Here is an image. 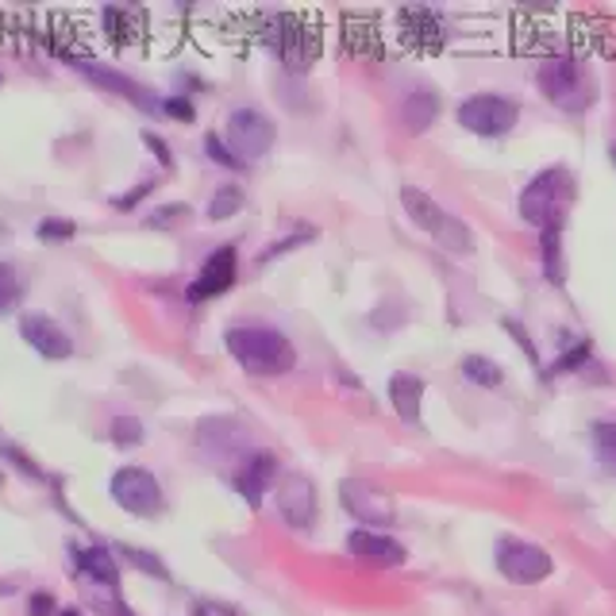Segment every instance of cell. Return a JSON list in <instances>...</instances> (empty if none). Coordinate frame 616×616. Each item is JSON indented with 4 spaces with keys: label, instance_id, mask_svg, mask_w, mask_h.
I'll return each mask as SVG.
<instances>
[{
    "label": "cell",
    "instance_id": "obj_1",
    "mask_svg": "<svg viewBox=\"0 0 616 616\" xmlns=\"http://www.w3.org/2000/svg\"><path fill=\"white\" fill-rule=\"evenodd\" d=\"M224 347L254 378H278V374H289L297 366L293 343L266 324H236V328L224 331Z\"/></svg>",
    "mask_w": 616,
    "mask_h": 616
},
{
    "label": "cell",
    "instance_id": "obj_2",
    "mask_svg": "<svg viewBox=\"0 0 616 616\" xmlns=\"http://www.w3.org/2000/svg\"><path fill=\"white\" fill-rule=\"evenodd\" d=\"M259 35L286 62L289 74H304L316 62V54H320V27L313 24V16H304V12H271V16H259Z\"/></svg>",
    "mask_w": 616,
    "mask_h": 616
},
{
    "label": "cell",
    "instance_id": "obj_3",
    "mask_svg": "<svg viewBox=\"0 0 616 616\" xmlns=\"http://www.w3.org/2000/svg\"><path fill=\"white\" fill-rule=\"evenodd\" d=\"M536 85L555 109L570 112V116H582L598 101V81L578 54H548L536 70Z\"/></svg>",
    "mask_w": 616,
    "mask_h": 616
},
{
    "label": "cell",
    "instance_id": "obj_4",
    "mask_svg": "<svg viewBox=\"0 0 616 616\" xmlns=\"http://www.w3.org/2000/svg\"><path fill=\"white\" fill-rule=\"evenodd\" d=\"M575 201V174L566 166L540 169L520 193V216L536 228H563L566 204Z\"/></svg>",
    "mask_w": 616,
    "mask_h": 616
},
{
    "label": "cell",
    "instance_id": "obj_5",
    "mask_svg": "<svg viewBox=\"0 0 616 616\" xmlns=\"http://www.w3.org/2000/svg\"><path fill=\"white\" fill-rule=\"evenodd\" d=\"M401 204H405L408 219H413L416 228L428 231V236L436 239V243L443 247L448 254H458V259L474 254V231L466 228L458 216H451L448 209H439V204L431 201L424 189L405 186V189H401Z\"/></svg>",
    "mask_w": 616,
    "mask_h": 616
},
{
    "label": "cell",
    "instance_id": "obj_6",
    "mask_svg": "<svg viewBox=\"0 0 616 616\" xmlns=\"http://www.w3.org/2000/svg\"><path fill=\"white\" fill-rule=\"evenodd\" d=\"M109 493L124 513L143 516V520H151V516H159L166 508L162 481L151 470H143V466H120L109 481Z\"/></svg>",
    "mask_w": 616,
    "mask_h": 616
},
{
    "label": "cell",
    "instance_id": "obj_7",
    "mask_svg": "<svg viewBox=\"0 0 616 616\" xmlns=\"http://www.w3.org/2000/svg\"><path fill=\"white\" fill-rule=\"evenodd\" d=\"M458 124L470 131V136H481V139H498V136H508L520 120V104L508 101L501 93H474L458 104Z\"/></svg>",
    "mask_w": 616,
    "mask_h": 616
},
{
    "label": "cell",
    "instance_id": "obj_8",
    "mask_svg": "<svg viewBox=\"0 0 616 616\" xmlns=\"http://www.w3.org/2000/svg\"><path fill=\"white\" fill-rule=\"evenodd\" d=\"M274 139H278V127L266 112L259 109H236L228 116V147L236 151L239 162H259L271 154Z\"/></svg>",
    "mask_w": 616,
    "mask_h": 616
},
{
    "label": "cell",
    "instance_id": "obj_9",
    "mask_svg": "<svg viewBox=\"0 0 616 616\" xmlns=\"http://www.w3.org/2000/svg\"><path fill=\"white\" fill-rule=\"evenodd\" d=\"M498 570L516 586H536L555 570V563L540 543L505 536V540H498Z\"/></svg>",
    "mask_w": 616,
    "mask_h": 616
},
{
    "label": "cell",
    "instance_id": "obj_10",
    "mask_svg": "<svg viewBox=\"0 0 616 616\" xmlns=\"http://www.w3.org/2000/svg\"><path fill=\"white\" fill-rule=\"evenodd\" d=\"M236 274H239V251H236V243L216 247V251H212L209 259H204L201 271H197V278L189 281L186 297H189L193 304L212 301V297L228 293V289L236 286Z\"/></svg>",
    "mask_w": 616,
    "mask_h": 616
},
{
    "label": "cell",
    "instance_id": "obj_11",
    "mask_svg": "<svg viewBox=\"0 0 616 616\" xmlns=\"http://www.w3.org/2000/svg\"><path fill=\"white\" fill-rule=\"evenodd\" d=\"M339 501H343V508L355 516L359 524H374V528H378V524H393V513H398L393 498L363 478L339 481Z\"/></svg>",
    "mask_w": 616,
    "mask_h": 616
},
{
    "label": "cell",
    "instance_id": "obj_12",
    "mask_svg": "<svg viewBox=\"0 0 616 616\" xmlns=\"http://www.w3.org/2000/svg\"><path fill=\"white\" fill-rule=\"evenodd\" d=\"M274 505H278L281 520L289 528H313L316 520V486L304 474H286L274 490Z\"/></svg>",
    "mask_w": 616,
    "mask_h": 616
},
{
    "label": "cell",
    "instance_id": "obj_13",
    "mask_svg": "<svg viewBox=\"0 0 616 616\" xmlns=\"http://www.w3.org/2000/svg\"><path fill=\"white\" fill-rule=\"evenodd\" d=\"M20 336H24V343L32 347V351H39V355L51 359V363H62V359L74 355V339H70V331L62 328L59 320H51V316H42V313L20 316Z\"/></svg>",
    "mask_w": 616,
    "mask_h": 616
},
{
    "label": "cell",
    "instance_id": "obj_14",
    "mask_svg": "<svg viewBox=\"0 0 616 616\" xmlns=\"http://www.w3.org/2000/svg\"><path fill=\"white\" fill-rule=\"evenodd\" d=\"M70 66L77 70V74H85L93 85H101V89H109V93H116V97H124V101H131L136 109H143V112H154V109H162L159 101H154L151 93H147L143 85L136 81V77H127V74H120V70H112V66H104V62H93V59H74Z\"/></svg>",
    "mask_w": 616,
    "mask_h": 616
},
{
    "label": "cell",
    "instance_id": "obj_15",
    "mask_svg": "<svg viewBox=\"0 0 616 616\" xmlns=\"http://www.w3.org/2000/svg\"><path fill=\"white\" fill-rule=\"evenodd\" d=\"M398 35L413 51H439L448 39V24L436 9H401L398 12Z\"/></svg>",
    "mask_w": 616,
    "mask_h": 616
},
{
    "label": "cell",
    "instance_id": "obj_16",
    "mask_svg": "<svg viewBox=\"0 0 616 616\" xmlns=\"http://www.w3.org/2000/svg\"><path fill=\"white\" fill-rule=\"evenodd\" d=\"M347 548H351V555L370 566H401L408 558L405 543H398L386 532H374V528H355L347 536Z\"/></svg>",
    "mask_w": 616,
    "mask_h": 616
},
{
    "label": "cell",
    "instance_id": "obj_17",
    "mask_svg": "<svg viewBox=\"0 0 616 616\" xmlns=\"http://www.w3.org/2000/svg\"><path fill=\"white\" fill-rule=\"evenodd\" d=\"M278 478V458L271 455V451H259V455H251L243 466H239L236 474V490L243 493V501L251 508L262 505V493L271 490V481Z\"/></svg>",
    "mask_w": 616,
    "mask_h": 616
},
{
    "label": "cell",
    "instance_id": "obj_18",
    "mask_svg": "<svg viewBox=\"0 0 616 616\" xmlns=\"http://www.w3.org/2000/svg\"><path fill=\"white\" fill-rule=\"evenodd\" d=\"M424 389H428V386H424L420 374L401 370V374H393V378H389V386H386L389 405H393V413H398L405 424H420V413H424Z\"/></svg>",
    "mask_w": 616,
    "mask_h": 616
},
{
    "label": "cell",
    "instance_id": "obj_19",
    "mask_svg": "<svg viewBox=\"0 0 616 616\" xmlns=\"http://www.w3.org/2000/svg\"><path fill=\"white\" fill-rule=\"evenodd\" d=\"M439 93H431V89H413V93L405 97V104H401V124H405V131H413V136H424L431 124L439 120Z\"/></svg>",
    "mask_w": 616,
    "mask_h": 616
},
{
    "label": "cell",
    "instance_id": "obj_20",
    "mask_svg": "<svg viewBox=\"0 0 616 616\" xmlns=\"http://www.w3.org/2000/svg\"><path fill=\"white\" fill-rule=\"evenodd\" d=\"M74 563H77V570H81V575H89L93 582L109 586V590L120 582L116 555H112L109 548H81V551H74Z\"/></svg>",
    "mask_w": 616,
    "mask_h": 616
},
{
    "label": "cell",
    "instance_id": "obj_21",
    "mask_svg": "<svg viewBox=\"0 0 616 616\" xmlns=\"http://www.w3.org/2000/svg\"><path fill=\"white\" fill-rule=\"evenodd\" d=\"M101 24H104V35H109L112 42H136L139 35H143L147 16L136 9H104Z\"/></svg>",
    "mask_w": 616,
    "mask_h": 616
},
{
    "label": "cell",
    "instance_id": "obj_22",
    "mask_svg": "<svg viewBox=\"0 0 616 616\" xmlns=\"http://www.w3.org/2000/svg\"><path fill=\"white\" fill-rule=\"evenodd\" d=\"M540 254H543V274H548L551 286H563V228H543L540 231Z\"/></svg>",
    "mask_w": 616,
    "mask_h": 616
},
{
    "label": "cell",
    "instance_id": "obj_23",
    "mask_svg": "<svg viewBox=\"0 0 616 616\" xmlns=\"http://www.w3.org/2000/svg\"><path fill=\"white\" fill-rule=\"evenodd\" d=\"M458 370H463V378L470 381V386H481V389H498L501 381H505V370L486 355H466Z\"/></svg>",
    "mask_w": 616,
    "mask_h": 616
},
{
    "label": "cell",
    "instance_id": "obj_24",
    "mask_svg": "<svg viewBox=\"0 0 616 616\" xmlns=\"http://www.w3.org/2000/svg\"><path fill=\"white\" fill-rule=\"evenodd\" d=\"M347 51H359V54H378L370 47V39H381L378 24L370 16H347Z\"/></svg>",
    "mask_w": 616,
    "mask_h": 616
},
{
    "label": "cell",
    "instance_id": "obj_25",
    "mask_svg": "<svg viewBox=\"0 0 616 616\" xmlns=\"http://www.w3.org/2000/svg\"><path fill=\"white\" fill-rule=\"evenodd\" d=\"M243 189L239 186H219L216 193H212V201H209V219H231V216H239V209H243Z\"/></svg>",
    "mask_w": 616,
    "mask_h": 616
},
{
    "label": "cell",
    "instance_id": "obj_26",
    "mask_svg": "<svg viewBox=\"0 0 616 616\" xmlns=\"http://www.w3.org/2000/svg\"><path fill=\"white\" fill-rule=\"evenodd\" d=\"M593 451H598L601 466L616 474V420H598L593 424Z\"/></svg>",
    "mask_w": 616,
    "mask_h": 616
},
{
    "label": "cell",
    "instance_id": "obj_27",
    "mask_svg": "<svg viewBox=\"0 0 616 616\" xmlns=\"http://www.w3.org/2000/svg\"><path fill=\"white\" fill-rule=\"evenodd\" d=\"M109 436L112 443H120V448H139L147 439V428L143 420H136V416H116V420L109 424Z\"/></svg>",
    "mask_w": 616,
    "mask_h": 616
},
{
    "label": "cell",
    "instance_id": "obj_28",
    "mask_svg": "<svg viewBox=\"0 0 616 616\" xmlns=\"http://www.w3.org/2000/svg\"><path fill=\"white\" fill-rule=\"evenodd\" d=\"M590 351H593L590 339H578L575 347H566L563 355H558L555 363H551L548 374H575V370H582V366L590 363Z\"/></svg>",
    "mask_w": 616,
    "mask_h": 616
},
{
    "label": "cell",
    "instance_id": "obj_29",
    "mask_svg": "<svg viewBox=\"0 0 616 616\" xmlns=\"http://www.w3.org/2000/svg\"><path fill=\"white\" fill-rule=\"evenodd\" d=\"M189 216H193V212H189V204L186 201H174V204H162V209H154L151 216L143 219V224H147V228L166 231V228H178V224H186Z\"/></svg>",
    "mask_w": 616,
    "mask_h": 616
},
{
    "label": "cell",
    "instance_id": "obj_30",
    "mask_svg": "<svg viewBox=\"0 0 616 616\" xmlns=\"http://www.w3.org/2000/svg\"><path fill=\"white\" fill-rule=\"evenodd\" d=\"M39 243H70L77 236V224L74 219H62V216H47L39 219V228H35Z\"/></svg>",
    "mask_w": 616,
    "mask_h": 616
},
{
    "label": "cell",
    "instance_id": "obj_31",
    "mask_svg": "<svg viewBox=\"0 0 616 616\" xmlns=\"http://www.w3.org/2000/svg\"><path fill=\"white\" fill-rule=\"evenodd\" d=\"M20 297H24V286H20L16 271L0 262V316L12 313V309H16V304H20Z\"/></svg>",
    "mask_w": 616,
    "mask_h": 616
},
{
    "label": "cell",
    "instance_id": "obj_32",
    "mask_svg": "<svg viewBox=\"0 0 616 616\" xmlns=\"http://www.w3.org/2000/svg\"><path fill=\"white\" fill-rule=\"evenodd\" d=\"M204 154H209L212 162H219V166H228V169H243L247 162H239L236 159V151H231L228 143L219 136H204Z\"/></svg>",
    "mask_w": 616,
    "mask_h": 616
},
{
    "label": "cell",
    "instance_id": "obj_33",
    "mask_svg": "<svg viewBox=\"0 0 616 616\" xmlns=\"http://www.w3.org/2000/svg\"><path fill=\"white\" fill-rule=\"evenodd\" d=\"M309 239H316V231L313 228H301V231H293V236H286V239H278V243H271L266 251L259 254V262H271V259H278V254H289L293 247H301V243H309Z\"/></svg>",
    "mask_w": 616,
    "mask_h": 616
},
{
    "label": "cell",
    "instance_id": "obj_34",
    "mask_svg": "<svg viewBox=\"0 0 616 616\" xmlns=\"http://www.w3.org/2000/svg\"><path fill=\"white\" fill-rule=\"evenodd\" d=\"M120 555H124L127 563H136L139 570H147V575H154V578H169V575H166V566H162L159 558L151 555V551H139V548H120Z\"/></svg>",
    "mask_w": 616,
    "mask_h": 616
},
{
    "label": "cell",
    "instance_id": "obj_35",
    "mask_svg": "<svg viewBox=\"0 0 616 616\" xmlns=\"http://www.w3.org/2000/svg\"><path fill=\"white\" fill-rule=\"evenodd\" d=\"M162 112H166V116H174V120H181V124H193V120H197L193 101H189V97H181V93L166 97V101H162Z\"/></svg>",
    "mask_w": 616,
    "mask_h": 616
},
{
    "label": "cell",
    "instance_id": "obj_36",
    "mask_svg": "<svg viewBox=\"0 0 616 616\" xmlns=\"http://www.w3.org/2000/svg\"><path fill=\"white\" fill-rule=\"evenodd\" d=\"M0 458H9V463L16 466L20 474H27V478H42V470H39V466H35L32 458H27L20 448H9V443H4V448H0Z\"/></svg>",
    "mask_w": 616,
    "mask_h": 616
},
{
    "label": "cell",
    "instance_id": "obj_37",
    "mask_svg": "<svg viewBox=\"0 0 616 616\" xmlns=\"http://www.w3.org/2000/svg\"><path fill=\"white\" fill-rule=\"evenodd\" d=\"M501 328H505L508 336H513L516 343H520V351H524V355H528V359H532V366H540V355H536V343H532V339H528V331L520 328V320H501Z\"/></svg>",
    "mask_w": 616,
    "mask_h": 616
},
{
    "label": "cell",
    "instance_id": "obj_38",
    "mask_svg": "<svg viewBox=\"0 0 616 616\" xmlns=\"http://www.w3.org/2000/svg\"><path fill=\"white\" fill-rule=\"evenodd\" d=\"M143 143L147 147H151V151H154V159H159L162 162V166H174V154H169V147H166V139H159V136H154V131H143Z\"/></svg>",
    "mask_w": 616,
    "mask_h": 616
},
{
    "label": "cell",
    "instance_id": "obj_39",
    "mask_svg": "<svg viewBox=\"0 0 616 616\" xmlns=\"http://www.w3.org/2000/svg\"><path fill=\"white\" fill-rule=\"evenodd\" d=\"M27 616H59V613H54L51 593H35V598L27 601Z\"/></svg>",
    "mask_w": 616,
    "mask_h": 616
},
{
    "label": "cell",
    "instance_id": "obj_40",
    "mask_svg": "<svg viewBox=\"0 0 616 616\" xmlns=\"http://www.w3.org/2000/svg\"><path fill=\"white\" fill-rule=\"evenodd\" d=\"M151 189H154V181L147 178V181H139V186L131 189V193H127V197H116V201H112V204H116V209H136L139 197H147V193H151Z\"/></svg>",
    "mask_w": 616,
    "mask_h": 616
},
{
    "label": "cell",
    "instance_id": "obj_41",
    "mask_svg": "<svg viewBox=\"0 0 616 616\" xmlns=\"http://www.w3.org/2000/svg\"><path fill=\"white\" fill-rule=\"evenodd\" d=\"M193 616H236V613L228 605H219V601H197Z\"/></svg>",
    "mask_w": 616,
    "mask_h": 616
},
{
    "label": "cell",
    "instance_id": "obj_42",
    "mask_svg": "<svg viewBox=\"0 0 616 616\" xmlns=\"http://www.w3.org/2000/svg\"><path fill=\"white\" fill-rule=\"evenodd\" d=\"M59 616H81V613H77V608H62Z\"/></svg>",
    "mask_w": 616,
    "mask_h": 616
},
{
    "label": "cell",
    "instance_id": "obj_43",
    "mask_svg": "<svg viewBox=\"0 0 616 616\" xmlns=\"http://www.w3.org/2000/svg\"><path fill=\"white\" fill-rule=\"evenodd\" d=\"M608 159H613V166H616V143H613V147H608Z\"/></svg>",
    "mask_w": 616,
    "mask_h": 616
},
{
    "label": "cell",
    "instance_id": "obj_44",
    "mask_svg": "<svg viewBox=\"0 0 616 616\" xmlns=\"http://www.w3.org/2000/svg\"><path fill=\"white\" fill-rule=\"evenodd\" d=\"M0 85H4V74H0Z\"/></svg>",
    "mask_w": 616,
    "mask_h": 616
}]
</instances>
